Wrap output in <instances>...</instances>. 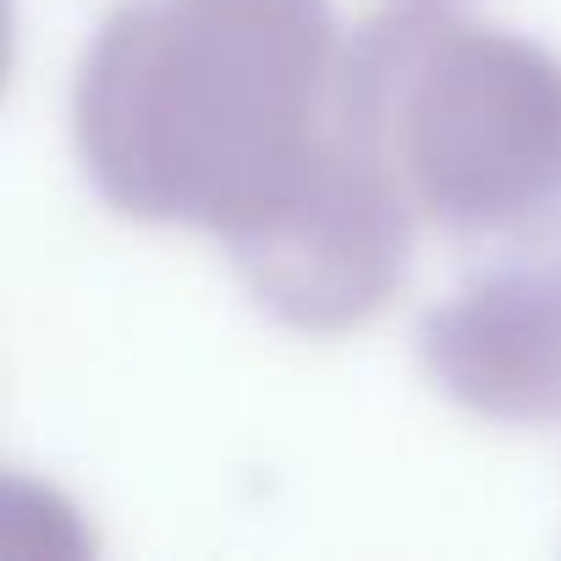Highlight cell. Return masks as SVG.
I'll return each mask as SVG.
<instances>
[{
	"mask_svg": "<svg viewBox=\"0 0 561 561\" xmlns=\"http://www.w3.org/2000/svg\"><path fill=\"white\" fill-rule=\"evenodd\" d=\"M342 67L331 0H127L72 78L78 165L116 215L231 242L336 154Z\"/></svg>",
	"mask_w": 561,
	"mask_h": 561,
	"instance_id": "cell-1",
	"label": "cell"
},
{
	"mask_svg": "<svg viewBox=\"0 0 561 561\" xmlns=\"http://www.w3.org/2000/svg\"><path fill=\"white\" fill-rule=\"evenodd\" d=\"M342 138L419 226H517L561 193V61L457 7L397 0L347 34Z\"/></svg>",
	"mask_w": 561,
	"mask_h": 561,
	"instance_id": "cell-2",
	"label": "cell"
},
{
	"mask_svg": "<svg viewBox=\"0 0 561 561\" xmlns=\"http://www.w3.org/2000/svg\"><path fill=\"white\" fill-rule=\"evenodd\" d=\"M419 231L424 226L397 187L342 138L287 204L220 248L270 320L336 336L369 325L402 293Z\"/></svg>",
	"mask_w": 561,
	"mask_h": 561,
	"instance_id": "cell-3",
	"label": "cell"
},
{
	"mask_svg": "<svg viewBox=\"0 0 561 561\" xmlns=\"http://www.w3.org/2000/svg\"><path fill=\"white\" fill-rule=\"evenodd\" d=\"M424 375L495 424H561V270H501L424 314Z\"/></svg>",
	"mask_w": 561,
	"mask_h": 561,
	"instance_id": "cell-4",
	"label": "cell"
},
{
	"mask_svg": "<svg viewBox=\"0 0 561 561\" xmlns=\"http://www.w3.org/2000/svg\"><path fill=\"white\" fill-rule=\"evenodd\" d=\"M430 7H457V0H430Z\"/></svg>",
	"mask_w": 561,
	"mask_h": 561,
	"instance_id": "cell-5",
	"label": "cell"
}]
</instances>
